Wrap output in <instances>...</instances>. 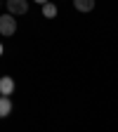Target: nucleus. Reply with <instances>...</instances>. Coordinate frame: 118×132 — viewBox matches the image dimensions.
Wrapping results in <instances>:
<instances>
[{"mask_svg":"<svg viewBox=\"0 0 118 132\" xmlns=\"http://www.w3.org/2000/svg\"><path fill=\"white\" fill-rule=\"evenodd\" d=\"M0 33H3L5 38H10V36L17 33V19L12 14H0Z\"/></svg>","mask_w":118,"mask_h":132,"instance_id":"obj_1","label":"nucleus"},{"mask_svg":"<svg viewBox=\"0 0 118 132\" xmlns=\"http://www.w3.org/2000/svg\"><path fill=\"white\" fill-rule=\"evenodd\" d=\"M5 7H7V14L19 16V14H26L28 12V0H7Z\"/></svg>","mask_w":118,"mask_h":132,"instance_id":"obj_2","label":"nucleus"},{"mask_svg":"<svg viewBox=\"0 0 118 132\" xmlns=\"http://www.w3.org/2000/svg\"><path fill=\"white\" fill-rule=\"evenodd\" d=\"M14 92V80L10 76H3L0 78V97H10Z\"/></svg>","mask_w":118,"mask_h":132,"instance_id":"obj_3","label":"nucleus"},{"mask_svg":"<svg viewBox=\"0 0 118 132\" xmlns=\"http://www.w3.org/2000/svg\"><path fill=\"white\" fill-rule=\"evenodd\" d=\"M12 113V99L10 97H0V118H7Z\"/></svg>","mask_w":118,"mask_h":132,"instance_id":"obj_4","label":"nucleus"},{"mask_svg":"<svg viewBox=\"0 0 118 132\" xmlns=\"http://www.w3.org/2000/svg\"><path fill=\"white\" fill-rule=\"evenodd\" d=\"M73 7L78 12H92L95 10V0H73Z\"/></svg>","mask_w":118,"mask_h":132,"instance_id":"obj_5","label":"nucleus"},{"mask_svg":"<svg viewBox=\"0 0 118 132\" xmlns=\"http://www.w3.org/2000/svg\"><path fill=\"white\" fill-rule=\"evenodd\" d=\"M43 16H45V19H54V16H57V5L54 3L43 5Z\"/></svg>","mask_w":118,"mask_h":132,"instance_id":"obj_6","label":"nucleus"},{"mask_svg":"<svg viewBox=\"0 0 118 132\" xmlns=\"http://www.w3.org/2000/svg\"><path fill=\"white\" fill-rule=\"evenodd\" d=\"M36 3H38V5L43 7V5H47V3H50V0H36Z\"/></svg>","mask_w":118,"mask_h":132,"instance_id":"obj_7","label":"nucleus"},{"mask_svg":"<svg viewBox=\"0 0 118 132\" xmlns=\"http://www.w3.org/2000/svg\"><path fill=\"white\" fill-rule=\"evenodd\" d=\"M5 3H7V0H0V7H5Z\"/></svg>","mask_w":118,"mask_h":132,"instance_id":"obj_8","label":"nucleus"},{"mask_svg":"<svg viewBox=\"0 0 118 132\" xmlns=\"http://www.w3.org/2000/svg\"><path fill=\"white\" fill-rule=\"evenodd\" d=\"M0 57H3V43H0Z\"/></svg>","mask_w":118,"mask_h":132,"instance_id":"obj_9","label":"nucleus"}]
</instances>
